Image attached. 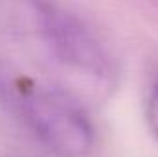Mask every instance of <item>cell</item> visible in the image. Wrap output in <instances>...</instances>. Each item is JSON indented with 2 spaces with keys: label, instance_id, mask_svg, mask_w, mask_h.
Returning a JSON list of instances; mask_svg holds the SVG:
<instances>
[{
  "label": "cell",
  "instance_id": "6da1fadb",
  "mask_svg": "<svg viewBox=\"0 0 158 157\" xmlns=\"http://www.w3.org/2000/svg\"><path fill=\"white\" fill-rule=\"evenodd\" d=\"M0 96L40 144L59 157H85L96 146V126L68 92L28 76L0 74Z\"/></svg>",
  "mask_w": 158,
  "mask_h": 157
},
{
  "label": "cell",
  "instance_id": "3957f363",
  "mask_svg": "<svg viewBox=\"0 0 158 157\" xmlns=\"http://www.w3.org/2000/svg\"><path fill=\"white\" fill-rule=\"evenodd\" d=\"M143 117L149 133L158 142V69L147 79L145 92H143Z\"/></svg>",
  "mask_w": 158,
  "mask_h": 157
},
{
  "label": "cell",
  "instance_id": "7a4b0ae2",
  "mask_svg": "<svg viewBox=\"0 0 158 157\" xmlns=\"http://www.w3.org/2000/svg\"><path fill=\"white\" fill-rule=\"evenodd\" d=\"M28 4L40 39L59 63L103 85L116 79L114 56L83 17L59 0H28Z\"/></svg>",
  "mask_w": 158,
  "mask_h": 157
}]
</instances>
